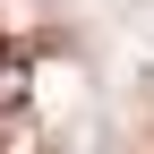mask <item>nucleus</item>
I'll return each instance as SVG.
<instances>
[{
	"label": "nucleus",
	"mask_w": 154,
	"mask_h": 154,
	"mask_svg": "<svg viewBox=\"0 0 154 154\" xmlns=\"http://www.w3.org/2000/svg\"><path fill=\"white\" fill-rule=\"evenodd\" d=\"M26 86H34V51L0 34V137H9V120L26 111Z\"/></svg>",
	"instance_id": "1"
}]
</instances>
